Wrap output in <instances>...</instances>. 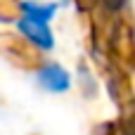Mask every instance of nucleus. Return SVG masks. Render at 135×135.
Returning <instances> with one entry per match:
<instances>
[{"label":"nucleus","mask_w":135,"mask_h":135,"mask_svg":"<svg viewBox=\"0 0 135 135\" xmlns=\"http://www.w3.org/2000/svg\"><path fill=\"white\" fill-rule=\"evenodd\" d=\"M38 81L43 88H47L50 93H62L69 88V74L59 66V64H45L38 71Z\"/></svg>","instance_id":"f257e3e1"},{"label":"nucleus","mask_w":135,"mask_h":135,"mask_svg":"<svg viewBox=\"0 0 135 135\" xmlns=\"http://www.w3.org/2000/svg\"><path fill=\"white\" fill-rule=\"evenodd\" d=\"M19 28H21V31H24L33 43H38L40 47H50V45H52V36H50V31H47L45 21L21 19V21H19Z\"/></svg>","instance_id":"f03ea898"}]
</instances>
